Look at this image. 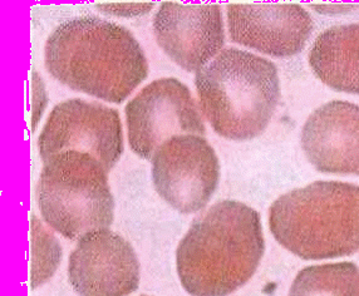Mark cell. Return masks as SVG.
Here are the masks:
<instances>
[{"label":"cell","instance_id":"obj_1","mask_svg":"<svg viewBox=\"0 0 359 296\" xmlns=\"http://www.w3.org/2000/svg\"><path fill=\"white\" fill-rule=\"evenodd\" d=\"M44 63L68 88L116 105L149 76V62L131 32L97 17L60 24L46 43Z\"/></svg>","mask_w":359,"mask_h":296},{"label":"cell","instance_id":"obj_2","mask_svg":"<svg viewBox=\"0 0 359 296\" xmlns=\"http://www.w3.org/2000/svg\"><path fill=\"white\" fill-rule=\"evenodd\" d=\"M264 251L260 215L243 202H217L180 241V281L191 296L230 295L252 278Z\"/></svg>","mask_w":359,"mask_h":296},{"label":"cell","instance_id":"obj_3","mask_svg":"<svg viewBox=\"0 0 359 296\" xmlns=\"http://www.w3.org/2000/svg\"><path fill=\"white\" fill-rule=\"evenodd\" d=\"M195 86L212 130L233 141L262 135L280 98L276 65L236 48L224 49L201 68Z\"/></svg>","mask_w":359,"mask_h":296},{"label":"cell","instance_id":"obj_4","mask_svg":"<svg viewBox=\"0 0 359 296\" xmlns=\"http://www.w3.org/2000/svg\"><path fill=\"white\" fill-rule=\"evenodd\" d=\"M270 231L304 260L343 257L359 250V186L318 181L287 192L269 213Z\"/></svg>","mask_w":359,"mask_h":296},{"label":"cell","instance_id":"obj_5","mask_svg":"<svg viewBox=\"0 0 359 296\" xmlns=\"http://www.w3.org/2000/svg\"><path fill=\"white\" fill-rule=\"evenodd\" d=\"M36 200L47 225L69 240L108 229L114 222L107 171L88 154L67 151L46 161Z\"/></svg>","mask_w":359,"mask_h":296},{"label":"cell","instance_id":"obj_6","mask_svg":"<svg viewBox=\"0 0 359 296\" xmlns=\"http://www.w3.org/2000/svg\"><path fill=\"white\" fill-rule=\"evenodd\" d=\"M126 122L130 147L144 160H152L172 137L206 133L191 90L176 78L156 79L146 86L127 103Z\"/></svg>","mask_w":359,"mask_h":296},{"label":"cell","instance_id":"obj_7","mask_svg":"<svg viewBox=\"0 0 359 296\" xmlns=\"http://www.w3.org/2000/svg\"><path fill=\"white\" fill-rule=\"evenodd\" d=\"M38 146L43 162L62 152L78 151L90 154L109 172L123 154L120 113L96 102H62L49 114Z\"/></svg>","mask_w":359,"mask_h":296},{"label":"cell","instance_id":"obj_8","mask_svg":"<svg viewBox=\"0 0 359 296\" xmlns=\"http://www.w3.org/2000/svg\"><path fill=\"white\" fill-rule=\"evenodd\" d=\"M157 194L181 213L204 208L220 180V163L204 137L182 135L168 140L152 159Z\"/></svg>","mask_w":359,"mask_h":296},{"label":"cell","instance_id":"obj_9","mask_svg":"<svg viewBox=\"0 0 359 296\" xmlns=\"http://www.w3.org/2000/svg\"><path fill=\"white\" fill-rule=\"evenodd\" d=\"M68 278L79 296H128L140 284L137 255L116 232H90L69 256Z\"/></svg>","mask_w":359,"mask_h":296},{"label":"cell","instance_id":"obj_10","mask_svg":"<svg viewBox=\"0 0 359 296\" xmlns=\"http://www.w3.org/2000/svg\"><path fill=\"white\" fill-rule=\"evenodd\" d=\"M156 42L176 65L196 72L219 55L225 29L217 4L185 6L163 1L154 18Z\"/></svg>","mask_w":359,"mask_h":296},{"label":"cell","instance_id":"obj_11","mask_svg":"<svg viewBox=\"0 0 359 296\" xmlns=\"http://www.w3.org/2000/svg\"><path fill=\"white\" fill-rule=\"evenodd\" d=\"M229 33L233 43L276 58L299 53L313 20L298 4H229Z\"/></svg>","mask_w":359,"mask_h":296},{"label":"cell","instance_id":"obj_12","mask_svg":"<svg viewBox=\"0 0 359 296\" xmlns=\"http://www.w3.org/2000/svg\"><path fill=\"white\" fill-rule=\"evenodd\" d=\"M302 147L318 171L359 176V106L333 101L311 113Z\"/></svg>","mask_w":359,"mask_h":296},{"label":"cell","instance_id":"obj_13","mask_svg":"<svg viewBox=\"0 0 359 296\" xmlns=\"http://www.w3.org/2000/svg\"><path fill=\"white\" fill-rule=\"evenodd\" d=\"M309 63L330 88L359 95V23L323 32L311 47Z\"/></svg>","mask_w":359,"mask_h":296},{"label":"cell","instance_id":"obj_14","mask_svg":"<svg viewBox=\"0 0 359 296\" xmlns=\"http://www.w3.org/2000/svg\"><path fill=\"white\" fill-rule=\"evenodd\" d=\"M289 296H359V269L353 262L306 267L293 281Z\"/></svg>","mask_w":359,"mask_h":296},{"label":"cell","instance_id":"obj_15","mask_svg":"<svg viewBox=\"0 0 359 296\" xmlns=\"http://www.w3.org/2000/svg\"><path fill=\"white\" fill-rule=\"evenodd\" d=\"M32 286L33 289L52 278L62 259L60 241L32 216Z\"/></svg>","mask_w":359,"mask_h":296},{"label":"cell","instance_id":"obj_16","mask_svg":"<svg viewBox=\"0 0 359 296\" xmlns=\"http://www.w3.org/2000/svg\"><path fill=\"white\" fill-rule=\"evenodd\" d=\"M155 6V3H97L96 8L100 12L114 15V17H121V18H135V17H141L147 13H150Z\"/></svg>","mask_w":359,"mask_h":296},{"label":"cell","instance_id":"obj_17","mask_svg":"<svg viewBox=\"0 0 359 296\" xmlns=\"http://www.w3.org/2000/svg\"><path fill=\"white\" fill-rule=\"evenodd\" d=\"M48 103V95L39 73L33 72L32 79V130H36V123L42 119L43 112Z\"/></svg>","mask_w":359,"mask_h":296},{"label":"cell","instance_id":"obj_18","mask_svg":"<svg viewBox=\"0 0 359 296\" xmlns=\"http://www.w3.org/2000/svg\"><path fill=\"white\" fill-rule=\"evenodd\" d=\"M142 296H146V295H142Z\"/></svg>","mask_w":359,"mask_h":296}]
</instances>
